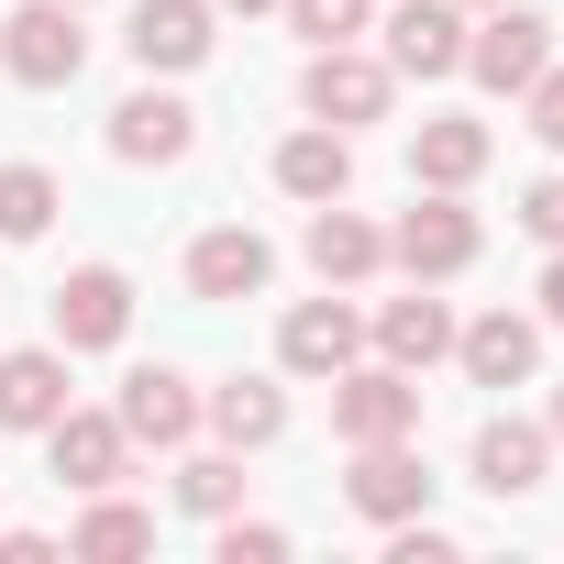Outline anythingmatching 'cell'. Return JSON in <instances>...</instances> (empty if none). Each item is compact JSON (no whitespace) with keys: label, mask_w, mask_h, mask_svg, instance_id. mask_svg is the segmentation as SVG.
I'll list each match as a JSON object with an SVG mask.
<instances>
[{"label":"cell","mask_w":564,"mask_h":564,"mask_svg":"<svg viewBox=\"0 0 564 564\" xmlns=\"http://www.w3.org/2000/svg\"><path fill=\"white\" fill-rule=\"evenodd\" d=\"M476 254H487V221L465 210V188H410V210L388 221V265L421 289H454Z\"/></svg>","instance_id":"obj_1"},{"label":"cell","mask_w":564,"mask_h":564,"mask_svg":"<svg viewBox=\"0 0 564 564\" xmlns=\"http://www.w3.org/2000/svg\"><path fill=\"white\" fill-rule=\"evenodd\" d=\"M542 67H553V23H542V12H520V0H487V12L465 23V78H476L487 100H520Z\"/></svg>","instance_id":"obj_2"},{"label":"cell","mask_w":564,"mask_h":564,"mask_svg":"<svg viewBox=\"0 0 564 564\" xmlns=\"http://www.w3.org/2000/svg\"><path fill=\"white\" fill-rule=\"evenodd\" d=\"M89 67V34H78V0H23L0 23V78L12 89H78Z\"/></svg>","instance_id":"obj_3"},{"label":"cell","mask_w":564,"mask_h":564,"mask_svg":"<svg viewBox=\"0 0 564 564\" xmlns=\"http://www.w3.org/2000/svg\"><path fill=\"white\" fill-rule=\"evenodd\" d=\"M388 100H399L388 56H366V45H311V67H300V111H311V122L355 133V122H388Z\"/></svg>","instance_id":"obj_4"},{"label":"cell","mask_w":564,"mask_h":564,"mask_svg":"<svg viewBox=\"0 0 564 564\" xmlns=\"http://www.w3.org/2000/svg\"><path fill=\"white\" fill-rule=\"evenodd\" d=\"M45 322H56V344L67 355H111L122 333H133V276L100 254V265H67L56 289H45Z\"/></svg>","instance_id":"obj_5"},{"label":"cell","mask_w":564,"mask_h":564,"mask_svg":"<svg viewBox=\"0 0 564 564\" xmlns=\"http://www.w3.org/2000/svg\"><path fill=\"white\" fill-rule=\"evenodd\" d=\"M333 432H344V443H410V432H421V377L388 366V355H377V366L355 355V366L333 377Z\"/></svg>","instance_id":"obj_6"},{"label":"cell","mask_w":564,"mask_h":564,"mask_svg":"<svg viewBox=\"0 0 564 564\" xmlns=\"http://www.w3.org/2000/svg\"><path fill=\"white\" fill-rule=\"evenodd\" d=\"M34 443H45L56 487H78V498H100V487H122V476H133V432H122L111 410H78V399H67Z\"/></svg>","instance_id":"obj_7"},{"label":"cell","mask_w":564,"mask_h":564,"mask_svg":"<svg viewBox=\"0 0 564 564\" xmlns=\"http://www.w3.org/2000/svg\"><path fill=\"white\" fill-rule=\"evenodd\" d=\"M210 45H221V0H133V23H122V56L144 78H188Z\"/></svg>","instance_id":"obj_8"},{"label":"cell","mask_w":564,"mask_h":564,"mask_svg":"<svg viewBox=\"0 0 564 564\" xmlns=\"http://www.w3.org/2000/svg\"><path fill=\"white\" fill-rule=\"evenodd\" d=\"M355 355H366V311H355V300H333V289H322V300H300L289 322H276V377L333 388Z\"/></svg>","instance_id":"obj_9"},{"label":"cell","mask_w":564,"mask_h":564,"mask_svg":"<svg viewBox=\"0 0 564 564\" xmlns=\"http://www.w3.org/2000/svg\"><path fill=\"white\" fill-rule=\"evenodd\" d=\"M276 289V243L254 232V221H210L199 243H188V300H265Z\"/></svg>","instance_id":"obj_10"},{"label":"cell","mask_w":564,"mask_h":564,"mask_svg":"<svg viewBox=\"0 0 564 564\" xmlns=\"http://www.w3.org/2000/svg\"><path fill=\"white\" fill-rule=\"evenodd\" d=\"M344 509L355 520H410V509H432V465H421V432L410 443H355V476H344Z\"/></svg>","instance_id":"obj_11"},{"label":"cell","mask_w":564,"mask_h":564,"mask_svg":"<svg viewBox=\"0 0 564 564\" xmlns=\"http://www.w3.org/2000/svg\"><path fill=\"white\" fill-rule=\"evenodd\" d=\"M465 23L476 12H454V0H399L388 12V78H465Z\"/></svg>","instance_id":"obj_12"},{"label":"cell","mask_w":564,"mask_h":564,"mask_svg":"<svg viewBox=\"0 0 564 564\" xmlns=\"http://www.w3.org/2000/svg\"><path fill=\"white\" fill-rule=\"evenodd\" d=\"M111 421L133 432V454L155 443V454H177V443H199V388L177 377V366H133L122 377V399H111Z\"/></svg>","instance_id":"obj_13"},{"label":"cell","mask_w":564,"mask_h":564,"mask_svg":"<svg viewBox=\"0 0 564 564\" xmlns=\"http://www.w3.org/2000/svg\"><path fill=\"white\" fill-rule=\"evenodd\" d=\"M188 144H199V111H188L177 89H155V78L111 111V155H122V166H188Z\"/></svg>","instance_id":"obj_14"},{"label":"cell","mask_w":564,"mask_h":564,"mask_svg":"<svg viewBox=\"0 0 564 564\" xmlns=\"http://www.w3.org/2000/svg\"><path fill=\"white\" fill-rule=\"evenodd\" d=\"M454 366H465L476 388H531V377H542V322L476 311V322H454Z\"/></svg>","instance_id":"obj_15"},{"label":"cell","mask_w":564,"mask_h":564,"mask_svg":"<svg viewBox=\"0 0 564 564\" xmlns=\"http://www.w3.org/2000/svg\"><path fill=\"white\" fill-rule=\"evenodd\" d=\"M542 465H553V432H542V421H509V410H487L476 443H465V476H476L487 498H531Z\"/></svg>","instance_id":"obj_16"},{"label":"cell","mask_w":564,"mask_h":564,"mask_svg":"<svg viewBox=\"0 0 564 564\" xmlns=\"http://www.w3.org/2000/svg\"><path fill=\"white\" fill-rule=\"evenodd\" d=\"M300 254H311L322 289H366V276H388V232H377L366 210H344V199H322V210H311Z\"/></svg>","instance_id":"obj_17"},{"label":"cell","mask_w":564,"mask_h":564,"mask_svg":"<svg viewBox=\"0 0 564 564\" xmlns=\"http://www.w3.org/2000/svg\"><path fill=\"white\" fill-rule=\"evenodd\" d=\"M487 155H498V133H487L476 111H432V122H410V188H476Z\"/></svg>","instance_id":"obj_18"},{"label":"cell","mask_w":564,"mask_h":564,"mask_svg":"<svg viewBox=\"0 0 564 564\" xmlns=\"http://www.w3.org/2000/svg\"><path fill=\"white\" fill-rule=\"evenodd\" d=\"M366 344L388 355V366H410V377H432L443 355H454V311L410 276V300H377V322H366Z\"/></svg>","instance_id":"obj_19"},{"label":"cell","mask_w":564,"mask_h":564,"mask_svg":"<svg viewBox=\"0 0 564 564\" xmlns=\"http://www.w3.org/2000/svg\"><path fill=\"white\" fill-rule=\"evenodd\" d=\"M67 410V344H0V432H45Z\"/></svg>","instance_id":"obj_20"},{"label":"cell","mask_w":564,"mask_h":564,"mask_svg":"<svg viewBox=\"0 0 564 564\" xmlns=\"http://www.w3.org/2000/svg\"><path fill=\"white\" fill-rule=\"evenodd\" d=\"M199 421H210L232 454H276V443H289V388H276V377H221V388L199 399Z\"/></svg>","instance_id":"obj_21"},{"label":"cell","mask_w":564,"mask_h":564,"mask_svg":"<svg viewBox=\"0 0 564 564\" xmlns=\"http://www.w3.org/2000/svg\"><path fill=\"white\" fill-rule=\"evenodd\" d=\"M276 188H289L300 210L344 199V188H355V133H333V122H300L289 144H276Z\"/></svg>","instance_id":"obj_22"},{"label":"cell","mask_w":564,"mask_h":564,"mask_svg":"<svg viewBox=\"0 0 564 564\" xmlns=\"http://www.w3.org/2000/svg\"><path fill=\"white\" fill-rule=\"evenodd\" d=\"M67 553H78V564H122V553H155V509H133L122 487H100V498L78 509Z\"/></svg>","instance_id":"obj_23"},{"label":"cell","mask_w":564,"mask_h":564,"mask_svg":"<svg viewBox=\"0 0 564 564\" xmlns=\"http://www.w3.org/2000/svg\"><path fill=\"white\" fill-rule=\"evenodd\" d=\"M56 210H67L56 166H34V155L0 166V243H45V232H56Z\"/></svg>","instance_id":"obj_24"},{"label":"cell","mask_w":564,"mask_h":564,"mask_svg":"<svg viewBox=\"0 0 564 564\" xmlns=\"http://www.w3.org/2000/svg\"><path fill=\"white\" fill-rule=\"evenodd\" d=\"M177 509H188V520H232V509H243V454H232V443H221V454H188V443H177Z\"/></svg>","instance_id":"obj_25"},{"label":"cell","mask_w":564,"mask_h":564,"mask_svg":"<svg viewBox=\"0 0 564 564\" xmlns=\"http://www.w3.org/2000/svg\"><path fill=\"white\" fill-rule=\"evenodd\" d=\"M276 12H289L300 45H366V12H377V0H276Z\"/></svg>","instance_id":"obj_26"},{"label":"cell","mask_w":564,"mask_h":564,"mask_svg":"<svg viewBox=\"0 0 564 564\" xmlns=\"http://www.w3.org/2000/svg\"><path fill=\"white\" fill-rule=\"evenodd\" d=\"M210 531H221V564H289V531H276V520H243V509H232V520H210Z\"/></svg>","instance_id":"obj_27"},{"label":"cell","mask_w":564,"mask_h":564,"mask_svg":"<svg viewBox=\"0 0 564 564\" xmlns=\"http://www.w3.org/2000/svg\"><path fill=\"white\" fill-rule=\"evenodd\" d=\"M520 133H531V144H553V155H564V67H542V78H531V89H520Z\"/></svg>","instance_id":"obj_28"},{"label":"cell","mask_w":564,"mask_h":564,"mask_svg":"<svg viewBox=\"0 0 564 564\" xmlns=\"http://www.w3.org/2000/svg\"><path fill=\"white\" fill-rule=\"evenodd\" d=\"M520 232H531V243H542V254H553V243H564V166H553V177H531V188H520Z\"/></svg>","instance_id":"obj_29"},{"label":"cell","mask_w":564,"mask_h":564,"mask_svg":"<svg viewBox=\"0 0 564 564\" xmlns=\"http://www.w3.org/2000/svg\"><path fill=\"white\" fill-rule=\"evenodd\" d=\"M0 564H56V531H0Z\"/></svg>","instance_id":"obj_30"},{"label":"cell","mask_w":564,"mask_h":564,"mask_svg":"<svg viewBox=\"0 0 564 564\" xmlns=\"http://www.w3.org/2000/svg\"><path fill=\"white\" fill-rule=\"evenodd\" d=\"M542 322L564 333V243H553V265H542Z\"/></svg>","instance_id":"obj_31"},{"label":"cell","mask_w":564,"mask_h":564,"mask_svg":"<svg viewBox=\"0 0 564 564\" xmlns=\"http://www.w3.org/2000/svg\"><path fill=\"white\" fill-rule=\"evenodd\" d=\"M542 432H553V443H564V388H553V421H542Z\"/></svg>","instance_id":"obj_32"},{"label":"cell","mask_w":564,"mask_h":564,"mask_svg":"<svg viewBox=\"0 0 564 564\" xmlns=\"http://www.w3.org/2000/svg\"><path fill=\"white\" fill-rule=\"evenodd\" d=\"M221 12H276V0H221Z\"/></svg>","instance_id":"obj_33"},{"label":"cell","mask_w":564,"mask_h":564,"mask_svg":"<svg viewBox=\"0 0 564 564\" xmlns=\"http://www.w3.org/2000/svg\"><path fill=\"white\" fill-rule=\"evenodd\" d=\"M454 12H487V0H454Z\"/></svg>","instance_id":"obj_34"},{"label":"cell","mask_w":564,"mask_h":564,"mask_svg":"<svg viewBox=\"0 0 564 564\" xmlns=\"http://www.w3.org/2000/svg\"><path fill=\"white\" fill-rule=\"evenodd\" d=\"M78 12H89V0H78Z\"/></svg>","instance_id":"obj_35"}]
</instances>
